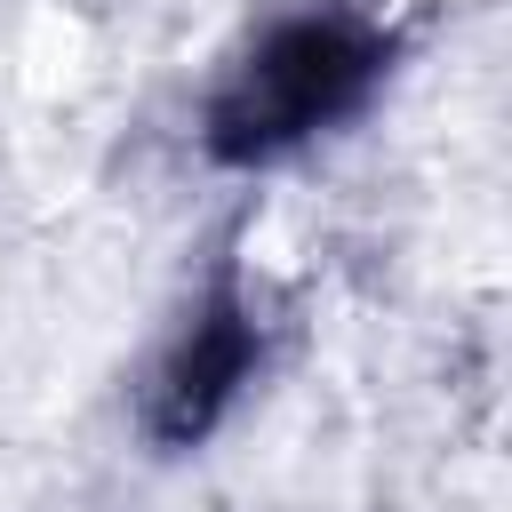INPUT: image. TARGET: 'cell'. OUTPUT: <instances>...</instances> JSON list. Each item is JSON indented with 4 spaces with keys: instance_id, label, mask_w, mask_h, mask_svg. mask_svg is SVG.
<instances>
[{
    "instance_id": "obj_2",
    "label": "cell",
    "mask_w": 512,
    "mask_h": 512,
    "mask_svg": "<svg viewBox=\"0 0 512 512\" xmlns=\"http://www.w3.org/2000/svg\"><path fill=\"white\" fill-rule=\"evenodd\" d=\"M248 368H256V320H248L240 288L216 280V288L200 296L192 328L176 336V352H168L160 376H152V416H144L152 440H160V448H192V440L232 408V392L248 384Z\"/></svg>"
},
{
    "instance_id": "obj_1",
    "label": "cell",
    "mask_w": 512,
    "mask_h": 512,
    "mask_svg": "<svg viewBox=\"0 0 512 512\" xmlns=\"http://www.w3.org/2000/svg\"><path fill=\"white\" fill-rule=\"evenodd\" d=\"M384 72V40L344 16V8H304L280 16L240 72L216 88L208 104V152L224 168H264L280 152H296L304 136H320L328 120H344Z\"/></svg>"
}]
</instances>
